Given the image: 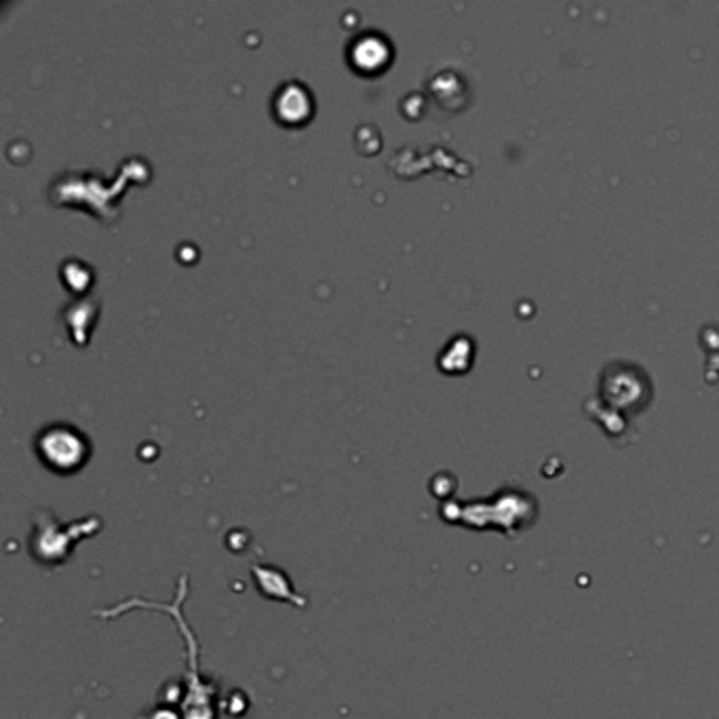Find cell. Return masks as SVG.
<instances>
[{
    "mask_svg": "<svg viewBox=\"0 0 719 719\" xmlns=\"http://www.w3.org/2000/svg\"><path fill=\"white\" fill-rule=\"evenodd\" d=\"M188 597V574H184L180 578L178 585V595L176 601L171 604H152V601L146 599H125L123 604H116L112 608H104L97 610L93 614H97L104 620L110 618H119L129 610L142 608V610H157V612H165L173 623L178 625L182 637L186 639V654H188V671H186V679H184V696H182V717L184 719H218V686L213 682H205V679L199 675V646H197V637H194L192 629L188 627L186 618L182 614L184 601Z\"/></svg>",
    "mask_w": 719,
    "mask_h": 719,
    "instance_id": "cell-1",
    "label": "cell"
},
{
    "mask_svg": "<svg viewBox=\"0 0 719 719\" xmlns=\"http://www.w3.org/2000/svg\"><path fill=\"white\" fill-rule=\"evenodd\" d=\"M391 60V43L380 32H363L351 47V62L361 72H378Z\"/></svg>",
    "mask_w": 719,
    "mask_h": 719,
    "instance_id": "cell-4",
    "label": "cell"
},
{
    "mask_svg": "<svg viewBox=\"0 0 719 719\" xmlns=\"http://www.w3.org/2000/svg\"><path fill=\"white\" fill-rule=\"evenodd\" d=\"M313 112V97L300 83H285L275 95V114L281 123L300 125Z\"/></svg>",
    "mask_w": 719,
    "mask_h": 719,
    "instance_id": "cell-5",
    "label": "cell"
},
{
    "mask_svg": "<svg viewBox=\"0 0 719 719\" xmlns=\"http://www.w3.org/2000/svg\"><path fill=\"white\" fill-rule=\"evenodd\" d=\"M34 450L49 471L72 475L87 464L91 445L87 435H83L76 426L57 422L45 426V429L36 435Z\"/></svg>",
    "mask_w": 719,
    "mask_h": 719,
    "instance_id": "cell-3",
    "label": "cell"
},
{
    "mask_svg": "<svg viewBox=\"0 0 719 719\" xmlns=\"http://www.w3.org/2000/svg\"><path fill=\"white\" fill-rule=\"evenodd\" d=\"M102 528L104 523L95 515L72 523H60L51 511L38 513L30 536V555L45 568H60L72 555L76 542L95 536Z\"/></svg>",
    "mask_w": 719,
    "mask_h": 719,
    "instance_id": "cell-2",
    "label": "cell"
},
{
    "mask_svg": "<svg viewBox=\"0 0 719 719\" xmlns=\"http://www.w3.org/2000/svg\"><path fill=\"white\" fill-rule=\"evenodd\" d=\"M142 719H184V717H182V711H178L173 705L159 701L157 707H152L150 713Z\"/></svg>",
    "mask_w": 719,
    "mask_h": 719,
    "instance_id": "cell-6",
    "label": "cell"
}]
</instances>
